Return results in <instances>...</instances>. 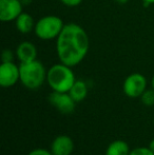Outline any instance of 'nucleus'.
Returning <instances> with one entry per match:
<instances>
[{
  "label": "nucleus",
  "instance_id": "nucleus-2",
  "mask_svg": "<svg viewBox=\"0 0 154 155\" xmlns=\"http://www.w3.org/2000/svg\"><path fill=\"white\" fill-rule=\"evenodd\" d=\"M76 81L72 68L64 63H56L48 70L47 82L55 92H69Z\"/></svg>",
  "mask_w": 154,
  "mask_h": 155
},
{
  "label": "nucleus",
  "instance_id": "nucleus-11",
  "mask_svg": "<svg viewBox=\"0 0 154 155\" xmlns=\"http://www.w3.org/2000/svg\"><path fill=\"white\" fill-rule=\"evenodd\" d=\"M36 22L34 21V18L29 13H21L17 19L15 20V25L18 32L21 34H29L30 32L34 31Z\"/></svg>",
  "mask_w": 154,
  "mask_h": 155
},
{
  "label": "nucleus",
  "instance_id": "nucleus-22",
  "mask_svg": "<svg viewBox=\"0 0 154 155\" xmlns=\"http://www.w3.org/2000/svg\"><path fill=\"white\" fill-rule=\"evenodd\" d=\"M115 1L117 2V3H119V4H126L128 1H129V0H115Z\"/></svg>",
  "mask_w": 154,
  "mask_h": 155
},
{
  "label": "nucleus",
  "instance_id": "nucleus-9",
  "mask_svg": "<svg viewBox=\"0 0 154 155\" xmlns=\"http://www.w3.org/2000/svg\"><path fill=\"white\" fill-rule=\"evenodd\" d=\"M73 150L74 141L68 135H59L51 143V152L53 155H71Z\"/></svg>",
  "mask_w": 154,
  "mask_h": 155
},
{
  "label": "nucleus",
  "instance_id": "nucleus-13",
  "mask_svg": "<svg viewBox=\"0 0 154 155\" xmlns=\"http://www.w3.org/2000/svg\"><path fill=\"white\" fill-rule=\"evenodd\" d=\"M129 145L125 140H114L108 146L106 150V155H129L130 154Z\"/></svg>",
  "mask_w": 154,
  "mask_h": 155
},
{
  "label": "nucleus",
  "instance_id": "nucleus-4",
  "mask_svg": "<svg viewBox=\"0 0 154 155\" xmlns=\"http://www.w3.org/2000/svg\"><path fill=\"white\" fill-rule=\"evenodd\" d=\"M64 23L62 19L55 15H48L43 16L36 22L35 25V35L41 40H51L59 36Z\"/></svg>",
  "mask_w": 154,
  "mask_h": 155
},
{
  "label": "nucleus",
  "instance_id": "nucleus-6",
  "mask_svg": "<svg viewBox=\"0 0 154 155\" xmlns=\"http://www.w3.org/2000/svg\"><path fill=\"white\" fill-rule=\"evenodd\" d=\"M49 102L62 114H71L74 112L77 102L71 97L69 92H55L49 95Z\"/></svg>",
  "mask_w": 154,
  "mask_h": 155
},
{
  "label": "nucleus",
  "instance_id": "nucleus-15",
  "mask_svg": "<svg viewBox=\"0 0 154 155\" xmlns=\"http://www.w3.org/2000/svg\"><path fill=\"white\" fill-rule=\"evenodd\" d=\"M129 155H154V152L149 147H138L131 150Z\"/></svg>",
  "mask_w": 154,
  "mask_h": 155
},
{
  "label": "nucleus",
  "instance_id": "nucleus-7",
  "mask_svg": "<svg viewBox=\"0 0 154 155\" xmlns=\"http://www.w3.org/2000/svg\"><path fill=\"white\" fill-rule=\"evenodd\" d=\"M17 81H20L19 65L14 61L2 62L0 65V86L3 88H11L15 86Z\"/></svg>",
  "mask_w": 154,
  "mask_h": 155
},
{
  "label": "nucleus",
  "instance_id": "nucleus-24",
  "mask_svg": "<svg viewBox=\"0 0 154 155\" xmlns=\"http://www.w3.org/2000/svg\"><path fill=\"white\" fill-rule=\"evenodd\" d=\"M105 155H106V154H105Z\"/></svg>",
  "mask_w": 154,
  "mask_h": 155
},
{
  "label": "nucleus",
  "instance_id": "nucleus-12",
  "mask_svg": "<svg viewBox=\"0 0 154 155\" xmlns=\"http://www.w3.org/2000/svg\"><path fill=\"white\" fill-rule=\"evenodd\" d=\"M69 94L76 102H80L84 100V98L88 95V86L84 80L76 79V81L69 91Z\"/></svg>",
  "mask_w": 154,
  "mask_h": 155
},
{
  "label": "nucleus",
  "instance_id": "nucleus-21",
  "mask_svg": "<svg viewBox=\"0 0 154 155\" xmlns=\"http://www.w3.org/2000/svg\"><path fill=\"white\" fill-rule=\"evenodd\" d=\"M149 148H150V149L154 152V139H152V140L150 141V143H149Z\"/></svg>",
  "mask_w": 154,
  "mask_h": 155
},
{
  "label": "nucleus",
  "instance_id": "nucleus-18",
  "mask_svg": "<svg viewBox=\"0 0 154 155\" xmlns=\"http://www.w3.org/2000/svg\"><path fill=\"white\" fill-rule=\"evenodd\" d=\"M62 4L67 6H70V8H73V6H77L81 3L84 0H59Z\"/></svg>",
  "mask_w": 154,
  "mask_h": 155
},
{
  "label": "nucleus",
  "instance_id": "nucleus-14",
  "mask_svg": "<svg viewBox=\"0 0 154 155\" xmlns=\"http://www.w3.org/2000/svg\"><path fill=\"white\" fill-rule=\"evenodd\" d=\"M140 100L147 107H151L154 104V90L150 89V90H146L140 96Z\"/></svg>",
  "mask_w": 154,
  "mask_h": 155
},
{
  "label": "nucleus",
  "instance_id": "nucleus-1",
  "mask_svg": "<svg viewBox=\"0 0 154 155\" xmlns=\"http://www.w3.org/2000/svg\"><path fill=\"white\" fill-rule=\"evenodd\" d=\"M90 48L87 32L74 22L64 25L56 38V52L60 62L73 68L86 58Z\"/></svg>",
  "mask_w": 154,
  "mask_h": 155
},
{
  "label": "nucleus",
  "instance_id": "nucleus-19",
  "mask_svg": "<svg viewBox=\"0 0 154 155\" xmlns=\"http://www.w3.org/2000/svg\"><path fill=\"white\" fill-rule=\"evenodd\" d=\"M144 6H149L151 4H154V0H142Z\"/></svg>",
  "mask_w": 154,
  "mask_h": 155
},
{
  "label": "nucleus",
  "instance_id": "nucleus-3",
  "mask_svg": "<svg viewBox=\"0 0 154 155\" xmlns=\"http://www.w3.org/2000/svg\"><path fill=\"white\" fill-rule=\"evenodd\" d=\"M20 82L29 90H37L47 80L48 71L39 60L20 63Z\"/></svg>",
  "mask_w": 154,
  "mask_h": 155
},
{
  "label": "nucleus",
  "instance_id": "nucleus-23",
  "mask_svg": "<svg viewBox=\"0 0 154 155\" xmlns=\"http://www.w3.org/2000/svg\"><path fill=\"white\" fill-rule=\"evenodd\" d=\"M151 86H152V89L154 90V76L152 77V81H151Z\"/></svg>",
  "mask_w": 154,
  "mask_h": 155
},
{
  "label": "nucleus",
  "instance_id": "nucleus-16",
  "mask_svg": "<svg viewBox=\"0 0 154 155\" xmlns=\"http://www.w3.org/2000/svg\"><path fill=\"white\" fill-rule=\"evenodd\" d=\"M1 60L2 62H11L14 61V53L11 50H4L1 54Z\"/></svg>",
  "mask_w": 154,
  "mask_h": 155
},
{
  "label": "nucleus",
  "instance_id": "nucleus-5",
  "mask_svg": "<svg viewBox=\"0 0 154 155\" xmlns=\"http://www.w3.org/2000/svg\"><path fill=\"white\" fill-rule=\"evenodd\" d=\"M147 90V79L140 73H132L127 76L123 84V91L128 97L137 98Z\"/></svg>",
  "mask_w": 154,
  "mask_h": 155
},
{
  "label": "nucleus",
  "instance_id": "nucleus-8",
  "mask_svg": "<svg viewBox=\"0 0 154 155\" xmlns=\"http://www.w3.org/2000/svg\"><path fill=\"white\" fill-rule=\"evenodd\" d=\"M22 8L20 0H0V20L2 22L15 21L22 13Z\"/></svg>",
  "mask_w": 154,
  "mask_h": 155
},
{
  "label": "nucleus",
  "instance_id": "nucleus-10",
  "mask_svg": "<svg viewBox=\"0 0 154 155\" xmlns=\"http://www.w3.org/2000/svg\"><path fill=\"white\" fill-rule=\"evenodd\" d=\"M16 56L20 63L30 62L37 59V49L31 41H22L16 48Z\"/></svg>",
  "mask_w": 154,
  "mask_h": 155
},
{
  "label": "nucleus",
  "instance_id": "nucleus-17",
  "mask_svg": "<svg viewBox=\"0 0 154 155\" xmlns=\"http://www.w3.org/2000/svg\"><path fill=\"white\" fill-rule=\"evenodd\" d=\"M28 155H53L51 150L42 149V148H37V149L32 150Z\"/></svg>",
  "mask_w": 154,
  "mask_h": 155
},
{
  "label": "nucleus",
  "instance_id": "nucleus-20",
  "mask_svg": "<svg viewBox=\"0 0 154 155\" xmlns=\"http://www.w3.org/2000/svg\"><path fill=\"white\" fill-rule=\"evenodd\" d=\"M20 1H21V3L23 4V6H25V5H29V4H31L33 0H20Z\"/></svg>",
  "mask_w": 154,
  "mask_h": 155
}]
</instances>
